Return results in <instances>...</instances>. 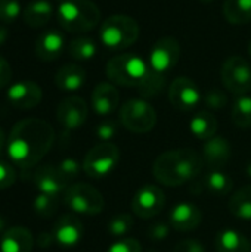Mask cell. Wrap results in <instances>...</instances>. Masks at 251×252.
<instances>
[{"instance_id":"cell-1","label":"cell","mask_w":251,"mask_h":252,"mask_svg":"<svg viewBox=\"0 0 251 252\" xmlns=\"http://www.w3.org/2000/svg\"><path fill=\"white\" fill-rule=\"evenodd\" d=\"M55 140L52 126L40 118L18 121L7 137V155L22 170L36 167L50 151Z\"/></svg>"},{"instance_id":"cell-2","label":"cell","mask_w":251,"mask_h":252,"mask_svg":"<svg viewBox=\"0 0 251 252\" xmlns=\"http://www.w3.org/2000/svg\"><path fill=\"white\" fill-rule=\"evenodd\" d=\"M203 157L194 149L183 148L161 154L154 165V177L166 186L176 188L195 180L203 170Z\"/></svg>"},{"instance_id":"cell-3","label":"cell","mask_w":251,"mask_h":252,"mask_svg":"<svg viewBox=\"0 0 251 252\" xmlns=\"http://www.w3.org/2000/svg\"><path fill=\"white\" fill-rule=\"evenodd\" d=\"M56 19L68 32H87L99 24L101 10L90 0H61Z\"/></svg>"},{"instance_id":"cell-4","label":"cell","mask_w":251,"mask_h":252,"mask_svg":"<svg viewBox=\"0 0 251 252\" xmlns=\"http://www.w3.org/2000/svg\"><path fill=\"white\" fill-rule=\"evenodd\" d=\"M149 69L151 66L138 55L124 53L109 59L105 72L114 84L138 89L146 78Z\"/></svg>"},{"instance_id":"cell-5","label":"cell","mask_w":251,"mask_h":252,"mask_svg":"<svg viewBox=\"0 0 251 252\" xmlns=\"http://www.w3.org/2000/svg\"><path fill=\"white\" fill-rule=\"evenodd\" d=\"M99 38L102 44L108 49H127L139 38V25L130 16L112 15L102 22Z\"/></svg>"},{"instance_id":"cell-6","label":"cell","mask_w":251,"mask_h":252,"mask_svg":"<svg viewBox=\"0 0 251 252\" xmlns=\"http://www.w3.org/2000/svg\"><path fill=\"white\" fill-rule=\"evenodd\" d=\"M120 121L129 131L142 134L155 127L157 112L146 100L130 99L120 109Z\"/></svg>"},{"instance_id":"cell-7","label":"cell","mask_w":251,"mask_h":252,"mask_svg":"<svg viewBox=\"0 0 251 252\" xmlns=\"http://www.w3.org/2000/svg\"><path fill=\"white\" fill-rule=\"evenodd\" d=\"M64 201L70 210L84 216L99 214L105 205L101 192L87 183H75L68 186L64 192Z\"/></svg>"},{"instance_id":"cell-8","label":"cell","mask_w":251,"mask_h":252,"mask_svg":"<svg viewBox=\"0 0 251 252\" xmlns=\"http://www.w3.org/2000/svg\"><path fill=\"white\" fill-rule=\"evenodd\" d=\"M120 161V151L114 143L102 142L93 146L83 161L84 173L92 179H101L108 176Z\"/></svg>"},{"instance_id":"cell-9","label":"cell","mask_w":251,"mask_h":252,"mask_svg":"<svg viewBox=\"0 0 251 252\" xmlns=\"http://www.w3.org/2000/svg\"><path fill=\"white\" fill-rule=\"evenodd\" d=\"M220 78L226 90L243 96L251 90L250 63L243 56H231L222 65Z\"/></svg>"},{"instance_id":"cell-10","label":"cell","mask_w":251,"mask_h":252,"mask_svg":"<svg viewBox=\"0 0 251 252\" xmlns=\"http://www.w3.org/2000/svg\"><path fill=\"white\" fill-rule=\"evenodd\" d=\"M166 205L164 192L155 185L141 188L132 199V211L141 219H152L158 216Z\"/></svg>"},{"instance_id":"cell-11","label":"cell","mask_w":251,"mask_h":252,"mask_svg":"<svg viewBox=\"0 0 251 252\" xmlns=\"http://www.w3.org/2000/svg\"><path fill=\"white\" fill-rule=\"evenodd\" d=\"M180 58V44L175 37H161L155 41L149 53V66L160 72L166 74L176 66Z\"/></svg>"},{"instance_id":"cell-12","label":"cell","mask_w":251,"mask_h":252,"mask_svg":"<svg viewBox=\"0 0 251 252\" xmlns=\"http://www.w3.org/2000/svg\"><path fill=\"white\" fill-rule=\"evenodd\" d=\"M169 99L175 109L188 112L201 102V92L194 80L188 77H178L169 87Z\"/></svg>"},{"instance_id":"cell-13","label":"cell","mask_w":251,"mask_h":252,"mask_svg":"<svg viewBox=\"0 0 251 252\" xmlns=\"http://www.w3.org/2000/svg\"><path fill=\"white\" fill-rule=\"evenodd\" d=\"M87 103L78 96L65 97L56 108V120L65 130H75L87 120Z\"/></svg>"},{"instance_id":"cell-14","label":"cell","mask_w":251,"mask_h":252,"mask_svg":"<svg viewBox=\"0 0 251 252\" xmlns=\"http://www.w3.org/2000/svg\"><path fill=\"white\" fill-rule=\"evenodd\" d=\"M7 100L12 106L18 109H31L36 108L43 97V92L38 84L30 80H22L13 83L6 93Z\"/></svg>"},{"instance_id":"cell-15","label":"cell","mask_w":251,"mask_h":252,"mask_svg":"<svg viewBox=\"0 0 251 252\" xmlns=\"http://www.w3.org/2000/svg\"><path fill=\"white\" fill-rule=\"evenodd\" d=\"M34 185L41 193L58 196L59 193L65 192L68 188V182L62 176L58 167L55 165H41L34 171L33 176Z\"/></svg>"},{"instance_id":"cell-16","label":"cell","mask_w":251,"mask_h":252,"mask_svg":"<svg viewBox=\"0 0 251 252\" xmlns=\"http://www.w3.org/2000/svg\"><path fill=\"white\" fill-rule=\"evenodd\" d=\"M53 236L58 244L62 247H74L77 245L84 233L81 220L74 214L61 216L53 226Z\"/></svg>"},{"instance_id":"cell-17","label":"cell","mask_w":251,"mask_h":252,"mask_svg":"<svg viewBox=\"0 0 251 252\" xmlns=\"http://www.w3.org/2000/svg\"><path fill=\"white\" fill-rule=\"evenodd\" d=\"M231 155L232 149L229 140L220 136L207 140L203 148V161L209 170H222L228 165Z\"/></svg>"},{"instance_id":"cell-18","label":"cell","mask_w":251,"mask_h":252,"mask_svg":"<svg viewBox=\"0 0 251 252\" xmlns=\"http://www.w3.org/2000/svg\"><path fill=\"white\" fill-rule=\"evenodd\" d=\"M232 188L234 182L226 173H223L222 170H210L207 174L203 176L201 180L194 183L192 192L195 195L207 192L213 196H226L228 193H231Z\"/></svg>"},{"instance_id":"cell-19","label":"cell","mask_w":251,"mask_h":252,"mask_svg":"<svg viewBox=\"0 0 251 252\" xmlns=\"http://www.w3.org/2000/svg\"><path fill=\"white\" fill-rule=\"evenodd\" d=\"M170 226L179 232H191L195 230L203 221L201 210L191 202H180L173 207L170 211Z\"/></svg>"},{"instance_id":"cell-20","label":"cell","mask_w":251,"mask_h":252,"mask_svg":"<svg viewBox=\"0 0 251 252\" xmlns=\"http://www.w3.org/2000/svg\"><path fill=\"white\" fill-rule=\"evenodd\" d=\"M120 103V94L114 84L99 83L92 92V108L98 115L112 114Z\"/></svg>"},{"instance_id":"cell-21","label":"cell","mask_w":251,"mask_h":252,"mask_svg":"<svg viewBox=\"0 0 251 252\" xmlns=\"http://www.w3.org/2000/svg\"><path fill=\"white\" fill-rule=\"evenodd\" d=\"M64 47H65L64 35L59 31L50 30L38 35V38L36 40L34 50L38 59L44 62H50V61L58 59L62 55Z\"/></svg>"},{"instance_id":"cell-22","label":"cell","mask_w":251,"mask_h":252,"mask_svg":"<svg viewBox=\"0 0 251 252\" xmlns=\"http://www.w3.org/2000/svg\"><path fill=\"white\" fill-rule=\"evenodd\" d=\"M34 245L33 235L25 227H10L3 233L1 252H31Z\"/></svg>"},{"instance_id":"cell-23","label":"cell","mask_w":251,"mask_h":252,"mask_svg":"<svg viewBox=\"0 0 251 252\" xmlns=\"http://www.w3.org/2000/svg\"><path fill=\"white\" fill-rule=\"evenodd\" d=\"M86 81V71L75 63H67L55 74V84L64 92H75L83 87Z\"/></svg>"},{"instance_id":"cell-24","label":"cell","mask_w":251,"mask_h":252,"mask_svg":"<svg viewBox=\"0 0 251 252\" xmlns=\"http://www.w3.org/2000/svg\"><path fill=\"white\" fill-rule=\"evenodd\" d=\"M53 16V4L49 0H33L30 1L24 12L22 19L25 25L31 28L44 27Z\"/></svg>"},{"instance_id":"cell-25","label":"cell","mask_w":251,"mask_h":252,"mask_svg":"<svg viewBox=\"0 0 251 252\" xmlns=\"http://www.w3.org/2000/svg\"><path fill=\"white\" fill-rule=\"evenodd\" d=\"M217 252H250L251 244L249 239L234 229H223L217 233L216 241Z\"/></svg>"},{"instance_id":"cell-26","label":"cell","mask_w":251,"mask_h":252,"mask_svg":"<svg viewBox=\"0 0 251 252\" xmlns=\"http://www.w3.org/2000/svg\"><path fill=\"white\" fill-rule=\"evenodd\" d=\"M192 134L200 140H210L217 133V120L209 111H200L189 123Z\"/></svg>"},{"instance_id":"cell-27","label":"cell","mask_w":251,"mask_h":252,"mask_svg":"<svg viewBox=\"0 0 251 252\" xmlns=\"http://www.w3.org/2000/svg\"><path fill=\"white\" fill-rule=\"evenodd\" d=\"M223 16L232 25H244L251 21V0H225Z\"/></svg>"},{"instance_id":"cell-28","label":"cell","mask_w":251,"mask_h":252,"mask_svg":"<svg viewBox=\"0 0 251 252\" xmlns=\"http://www.w3.org/2000/svg\"><path fill=\"white\" fill-rule=\"evenodd\" d=\"M229 211L240 220H251V185L241 188L229 199Z\"/></svg>"},{"instance_id":"cell-29","label":"cell","mask_w":251,"mask_h":252,"mask_svg":"<svg viewBox=\"0 0 251 252\" xmlns=\"http://www.w3.org/2000/svg\"><path fill=\"white\" fill-rule=\"evenodd\" d=\"M98 52L96 43L90 37H75L68 44V53L75 61H89Z\"/></svg>"},{"instance_id":"cell-30","label":"cell","mask_w":251,"mask_h":252,"mask_svg":"<svg viewBox=\"0 0 251 252\" xmlns=\"http://www.w3.org/2000/svg\"><path fill=\"white\" fill-rule=\"evenodd\" d=\"M166 86V77L164 74H160L157 71H154L152 68L149 69L146 78L143 80V83L138 87V92L142 97L145 99H151V97H155L158 96L163 89Z\"/></svg>"},{"instance_id":"cell-31","label":"cell","mask_w":251,"mask_h":252,"mask_svg":"<svg viewBox=\"0 0 251 252\" xmlns=\"http://www.w3.org/2000/svg\"><path fill=\"white\" fill-rule=\"evenodd\" d=\"M232 121L240 128L251 127V96H240L232 108Z\"/></svg>"},{"instance_id":"cell-32","label":"cell","mask_w":251,"mask_h":252,"mask_svg":"<svg viewBox=\"0 0 251 252\" xmlns=\"http://www.w3.org/2000/svg\"><path fill=\"white\" fill-rule=\"evenodd\" d=\"M36 213L43 219H50L58 211V196L40 193L34 201Z\"/></svg>"},{"instance_id":"cell-33","label":"cell","mask_w":251,"mask_h":252,"mask_svg":"<svg viewBox=\"0 0 251 252\" xmlns=\"http://www.w3.org/2000/svg\"><path fill=\"white\" fill-rule=\"evenodd\" d=\"M133 227V217L130 214H117L108 221V232L112 236H123Z\"/></svg>"},{"instance_id":"cell-34","label":"cell","mask_w":251,"mask_h":252,"mask_svg":"<svg viewBox=\"0 0 251 252\" xmlns=\"http://www.w3.org/2000/svg\"><path fill=\"white\" fill-rule=\"evenodd\" d=\"M21 13L19 0H0V22L13 24Z\"/></svg>"},{"instance_id":"cell-35","label":"cell","mask_w":251,"mask_h":252,"mask_svg":"<svg viewBox=\"0 0 251 252\" xmlns=\"http://www.w3.org/2000/svg\"><path fill=\"white\" fill-rule=\"evenodd\" d=\"M204 105L209 108V109H222L228 105V96L223 90L220 89H212L209 90L204 97Z\"/></svg>"},{"instance_id":"cell-36","label":"cell","mask_w":251,"mask_h":252,"mask_svg":"<svg viewBox=\"0 0 251 252\" xmlns=\"http://www.w3.org/2000/svg\"><path fill=\"white\" fill-rule=\"evenodd\" d=\"M16 180V171L12 164L0 159V190L10 188Z\"/></svg>"},{"instance_id":"cell-37","label":"cell","mask_w":251,"mask_h":252,"mask_svg":"<svg viewBox=\"0 0 251 252\" xmlns=\"http://www.w3.org/2000/svg\"><path fill=\"white\" fill-rule=\"evenodd\" d=\"M58 168H59V171L62 173V176L65 177V180L68 183L71 180H74L80 174V165L72 158H65L64 161H61V164L58 165Z\"/></svg>"},{"instance_id":"cell-38","label":"cell","mask_w":251,"mask_h":252,"mask_svg":"<svg viewBox=\"0 0 251 252\" xmlns=\"http://www.w3.org/2000/svg\"><path fill=\"white\" fill-rule=\"evenodd\" d=\"M118 130V124L114 120H108V121H102L98 127H96V136L102 140V142H109Z\"/></svg>"},{"instance_id":"cell-39","label":"cell","mask_w":251,"mask_h":252,"mask_svg":"<svg viewBox=\"0 0 251 252\" xmlns=\"http://www.w3.org/2000/svg\"><path fill=\"white\" fill-rule=\"evenodd\" d=\"M107 252H142L141 244L136 239H120L109 247Z\"/></svg>"},{"instance_id":"cell-40","label":"cell","mask_w":251,"mask_h":252,"mask_svg":"<svg viewBox=\"0 0 251 252\" xmlns=\"http://www.w3.org/2000/svg\"><path fill=\"white\" fill-rule=\"evenodd\" d=\"M170 223H163V221H157L155 224H152L149 229H148V236L152 239V241H163L169 236L170 233Z\"/></svg>"},{"instance_id":"cell-41","label":"cell","mask_w":251,"mask_h":252,"mask_svg":"<svg viewBox=\"0 0 251 252\" xmlns=\"http://www.w3.org/2000/svg\"><path fill=\"white\" fill-rule=\"evenodd\" d=\"M173 252H206V248L197 239H185L175 247Z\"/></svg>"},{"instance_id":"cell-42","label":"cell","mask_w":251,"mask_h":252,"mask_svg":"<svg viewBox=\"0 0 251 252\" xmlns=\"http://www.w3.org/2000/svg\"><path fill=\"white\" fill-rule=\"evenodd\" d=\"M12 80V68L10 63L0 55V89L6 87Z\"/></svg>"},{"instance_id":"cell-43","label":"cell","mask_w":251,"mask_h":252,"mask_svg":"<svg viewBox=\"0 0 251 252\" xmlns=\"http://www.w3.org/2000/svg\"><path fill=\"white\" fill-rule=\"evenodd\" d=\"M55 242V236H53V233H40V236H38V239H37V244H38V247H41V248H47V247H50L52 244Z\"/></svg>"},{"instance_id":"cell-44","label":"cell","mask_w":251,"mask_h":252,"mask_svg":"<svg viewBox=\"0 0 251 252\" xmlns=\"http://www.w3.org/2000/svg\"><path fill=\"white\" fill-rule=\"evenodd\" d=\"M7 40H9V30H7L3 24H0V47H1Z\"/></svg>"},{"instance_id":"cell-45","label":"cell","mask_w":251,"mask_h":252,"mask_svg":"<svg viewBox=\"0 0 251 252\" xmlns=\"http://www.w3.org/2000/svg\"><path fill=\"white\" fill-rule=\"evenodd\" d=\"M4 145H6V133L3 131V128H0V154L4 148Z\"/></svg>"},{"instance_id":"cell-46","label":"cell","mask_w":251,"mask_h":252,"mask_svg":"<svg viewBox=\"0 0 251 252\" xmlns=\"http://www.w3.org/2000/svg\"><path fill=\"white\" fill-rule=\"evenodd\" d=\"M246 173H247V176L251 179V162L247 165V168H246Z\"/></svg>"},{"instance_id":"cell-47","label":"cell","mask_w":251,"mask_h":252,"mask_svg":"<svg viewBox=\"0 0 251 252\" xmlns=\"http://www.w3.org/2000/svg\"><path fill=\"white\" fill-rule=\"evenodd\" d=\"M3 227H4V220H3L1 216H0V232L3 230Z\"/></svg>"},{"instance_id":"cell-48","label":"cell","mask_w":251,"mask_h":252,"mask_svg":"<svg viewBox=\"0 0 251 252\" xmlns=\"http://www.w3.org/2000/svg\"><path fill=\"white\" fill-rule=\"evenodd\" d=\"M200 1H201V3H212L213 0H200Z\"/></svg>"},{"instance_id":"cell-49","label":"cell","mask_w":251,"mask_h":252,"mask_svg":"<svg viewBox=\"0 0 251 252\" xmlns=\"http://www.w3.org/2000/svg\"><path fill=\"white\" fill-rule=\"evenodd\" d=\"M249 53H250V56H251V40H250V43H249Z\"/></svg>"},{"instance_id":"cell-50","label":"cell","mask_w":251,"mask_h":252,"mask_svg":"<svg viewBox=\"0 0 251 252\" xmlns=\"http://www.w3.org/2000/svg\"><path fill=\"white\" fill-rule=\"evenodd\" d=\"M146 252H158V251H155V250H149V251H146Z\"/></svg>"}]
</instances>
